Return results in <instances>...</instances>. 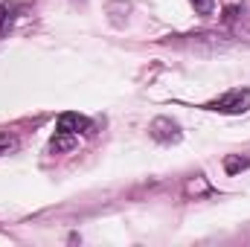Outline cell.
Instances as JSON below:
<instances>
[{
    "label": "cell",
    "mask_w": 250,
    "mask_h": 247,
    "mask_svg": "<svg viewBox=\"0 0 250 247\" xmlns=\"http://www.w3.org/2000/svg\"><path fill=\"white\" fill-rule=\"evenodd\" d=\"M189 3H192V6H195V12H198V15H204V18H207V15H212V9H215V0H189Z\"/></svg>",
    "instance_id": "8"
},
{
    "label": "cell",
    "mask_w": 250,
    "mask_h": 247,
    "mask_svg": "<svg viewBox=\"0 0 250 247\" xmlns=\"http://www.w3.org/2000/svg\"><path fill=\"white\" fill-rule=\"evenodd\" d=\"M207 111H218V114H245V111H250V90L248 87L227 90L221 99L209 102Z\"/></svg>",
    "instance_id": "1"
},
{
    "label": "cell",
    "mask_w": 250,
    "mask_h": 247,
    "mask_svg": "<svg viewBox=\"0 0 250 247\" xmlns=\"http://www.w3.org/2000/svg\"><path fill=\"white\" fill-rule=\"evenodd\" d=\"M18 137L15 134H6V131H0V157L3 154H12V151H18Z\"/></svg>",
    "instance_id": "7"
},
{
    "label": "cell",
    "mask_w": 250,
    "mask_h": 247,
    "mask_svg": "<svg viewBox=\"0 0 250 247\" xmlns=\"http://www.w3.org/2000/svg\"><path fill=\"white\" fill-rule=\"evenodd\" d=\"M250 166V157H242V154H227L224 157V172L227 175H239L242 169Z\"/></svg>",
    "instance_id": "4"
},
{
    "label": "cell",
    "mask_w": 250,
    "mask_h": 247,
    "mask_svg": "<svg viewBox=\"0 0 250 247\" xmlns=\"http://www.w3.org/2000/svg\"><path fill=\"white\" fill-rule=\"evenodd\" d=\"M189 192H207V189H209V186L204 184V181H192V184L187 186Z\"/></svg>",
    "instance_id": "9"
},
{
    "label": "cell",
    "mask_w": 250,
    "mask_h": 247,
    "mask_svg": "<svg viewBox=\"0 0 250 247\" xmlns=\"http://www.w3.org/2000/svg\"><path fill=\"white\" fill-rule=\"evenodd\" d=\"M56 131L70 134V137H79V134L90 131V120L82 117V114H62V117H59V125H56Z\"/></svg>",
    "instance_id": "3"
},
{
    "label": "cell",
    "mask_w": 250,
    "mask_h": 247,
    "mask_svg": "<svg viewBox=\"0 0 250 247\" xmlns=\"http://www.w3.org/2000/svg\"><path fill=\"white\" fill-rule=\"evenodd\" d=\"M148 131H151V137H154L157 143H166V145H169V143H181V137H184V134H181V125L175 123V120H169V117H157Z\"/></svg>",
    "instance_id": "2"
},
{
    "label": "cell",
    "mask_w": 250,
    "mask_h": 247,
    "mask_svg": "<svg viewBox=\"0 0 250 247\" xmlns=\"http://www.w3.org/2000/svg\"><path fill=\"white\" fill-rule=\"evenodd\" d=\"M12 12H15V6H9L6 0H0V38L9 32V26H12Z\"/></svg>",
    "instance_id": "6"
},
{
    "label": "cell",
    "mask_w": 250,
    "mask_h": 247,
    "mask_svg": "<svg viewBox=\"0 0 250 247\" xmlns=\"http://www.w3.org/2000/svg\"><path fill=\"white\" fill-rule=\"evenodd\" d=\"M73 143H76V137L56 131V137L50 140V148H53V151H67V148H73Z\"/></svg>",
    "instance_id": "5"
}]
</instances>
